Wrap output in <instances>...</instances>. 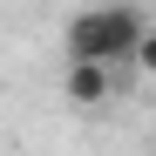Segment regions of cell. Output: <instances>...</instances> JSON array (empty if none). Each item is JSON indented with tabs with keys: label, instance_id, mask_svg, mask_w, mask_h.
Returning <instances> with one entry per match:
<instances>
[{
	"label": "cell",
	"instance_id": "6da1fadb",
	"mask_svg": "<svg viewBox=\"0 0 156 156\" xmlns=\"http://www.w3.org/2000/svg\"><path fill=\"white\" fill-rule=\"evenodd\" d=\"M156 27V20L136 7V0H109V7H82L61 27V61H102V68H115V61H129L136 68V48H143V34Z\"/></svg>",
	"mask_w": 156,
	"mask_h": 156
},
{
	"label": "cell",
	"instance_id": "277c9868",
	"mask_svg": "<svg viewBox=\"0 0 156 156\" xmlns=\"http://www.w3.org/2000/svg\"><path fill=\"white\" fill-rule=\"evenodd\" d=\"M149 156H156V149H149Z\"/></svg>",
	"mask_w": 156,
	"mask_h": 156
},
{
	"label": "cell",
	"instance_id": "3957f363",
	"mask_svg": "<svg viewBox=\"0 0 156 156\" xmlns=\"http://www.w3.org/2000/svg\"><path fill=\"white\" fill-rule=\"evenodd\" d=\"M136 75H143V82H156V27H149L143 48H136Z\"/></svg>",
	"mask_w": 156,
	"mask_h": 156
},
{
	"label": "cell",
	"instance_id": "7a4b0ae2",
	"mask_svg": "<svg viewBox=\"0 0 156 156\" xmlns=\"http://www.w3.org/2000/svg\"><path fill=\"white\" fill-rule=\"evenodd\" d=\"M61 102H68V109H102V102H115V68H102V61H68V68H61Z\"/></svg>",
	"mask_w": 156,
	"mask_h": 156
}]
</instances>
